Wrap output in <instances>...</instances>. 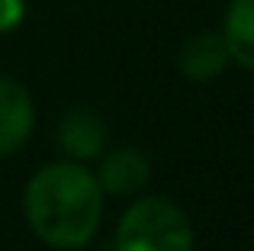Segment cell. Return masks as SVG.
<instances>
[{
    "label": "cell",
    "instance_id": "3957f363",
    "mask_svg": "<svg viewBox=\"0 0 254 251\" xmlns=\"http://www.w3.org/2000/svg\"><path fill=\"white\" fill-rule=\"evenodd\" d=\"M229 45H225L222 32H212V29H199L193 36L184 39L177 52V68L187 81H212L225 71L229 64Z\"/></svg>",
    "mask_w": 254,
    "mask_h": 251
},
{
    "label": "cell",
    "instance_id": "7a4b0ae2",
    "mask_svg": "<svg viewBox=\"0 0 254 251\" xmlns=\"http://www.w3.org/2000/svg\"><path fill=\"white\" fill-rule=\"evenodd\" d=\"M116 251H193L190 219L168 200H138L119 222Z\"/></svg>",
    "mask_w": 254,
    "mask_h": 251
},
{
    "label": "cell",
    "instance_id": "277c9868",
    "mask_svg": "<svg viewBox=\"0 0 254 251\" xmlns=\"http://www.w3.org/2000/svg\"><path fill=\"white\" fill-rule=\"evenodd\" d=\"M32 100L26 87L13 77H0V155H13L23 148L32 132Z\"/></svg>",
    "mask_w": 254,
    "mask_h": 251
},
{
    "label": "cell",
    "instance_id": "8992f818",
    "mask_svg": "<svg viewBox=\"0 0 254 251\" xmlns=\"http://www.w3.org/2000/svg\"><path fill=\"white\" fill-rule=\"evenodd\" d=\"M58 142L71 158H93L106 145V126L93 110L77 107L58 126Z\"/></svg>",
    "mask_w": 254,
    "mask_h": 251
},
{
    "label": "cell",
    "instance_id": "6da1fadb",
    "mask_svg": "<svg viewBox=\"0 0 254 251\" xmlns=\"http://www.w3.org/2000/svg\"><path fill=\"white\" fill-rule=\"evenodd\" d=\"M26 219L32 232L55 248H81L97 232L103 196L90 171L49 164L26 187Z\"/></svg>",
    "mask_w": 254,
    "mask_h": 251
},
{
    "label": "cell",
    "instance_id": "52a82bcc",
    "mask_svg": "<svg viewBox=\"0 0 254 251\" xmlns=\"http://www.w3.org/2000/svg\"><path fill=\"white\" fill-rule=\"evenodd\" d=\"M222 39L229 45L232 62L254 71V0H232L229 3Z\"/></svg>",
    "mask_w": 254,
    "mask_h": 251
},
{
    "label": "cell",
    "instance_id": "5b68a950",
    "mask_svg": "<svg viewBox=\"0 0 254 251\" xmlns=\"http://www.w3.org/2000/svg\"><path fill=\"white\" fill-rule=\"evenodd\" d=\"M148 177H151L148 158H142L132 148H119L103 158L97 184H100V190H106L113 196H129V193H138L148 184Z\"/></svg>",
    "mask_w": 254,
    "mask_h": 251
},
{
    "label": "cell",
    "instance_id": "ba28073f",
    "mask_svg": "<svg viewBox=\"0 0 254 251\" xmlns=\"http://www.w3.org/2000/svg\"><path fill=\"white\" fill-rule=\"evenodd\" d=\"M26 0H0V32H10L23 23Z\"/></svg>",
    "mask_w": 254,
    "mask_h": 251
}]
</instances>
